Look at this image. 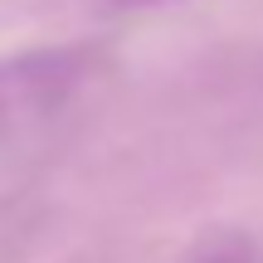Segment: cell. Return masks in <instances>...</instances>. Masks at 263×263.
I'll list each match as a JSON object with an SVG mask.
<instances>
[{
    "instance_id": "6da1fadb",
    "label": "cell",
    "mask_w": 263,
    "mask_h": 263,
    "mask_svg": "<svg viewBox=\"0 0 263 263\" xmlns=\"http://www.w3.org/2000/svg\"><path fill=\"white\" fill-rule=\"evenodd\" d=\"M112 73L107 44H44L0 59V151L54 132Z\"/></svg>"
},
{
    "instance_id": "7a4b0ae2",
    "label": "cell",
    "mask_w": 263,
    "mask_h": 263,
    "mask_svg": "<svg viewBox=\"0 0 263 263\" xmlns=\"http://www.w3.org/2000/svg\"><path fill=\"white\" fill-rule=\"evenodd\" d=\"M49 210L34 195H0V263H20L44 239Z\"/></svg>"
},
{
    "instance_id": "3957f363",
    "label": "cell",
    "mask_w": 263,
    "mask_h": 263,
    "mask_svg": "<svg viewBox=\"0 0 263 263\" xmlns=\"http://www.w3.org/2000/svg\"><path fill=\"white\" fill-rule=\"evenodd\" d=\"M185 263H258V244L239 229H219V234L200 239Z\"/></svg>"
},
{
    "instance_id": "277c9868",
    "label": "cell",
    "mask_w": 263,
    "mask_h": 263,
    "mask_svg": "<svg viewBox=\"0 0 263 263\" xmlns=\"http://www.w3.org/2000/svg\"><path fill=\"white\" fill-rule=\"evenodd\" d=\"M98 10H137V5H161V0H93Z\"/></svg>"
}]
</instances>
